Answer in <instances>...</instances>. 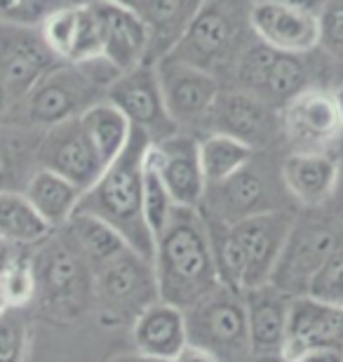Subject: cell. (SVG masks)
Listing matches in <instances>:
<instances>
[{"mask_svg": "<svg viewBox=\"0 0 343 362\" xmlns=\"http://www.w3.org/2000/svg\"><path fill=\"white\" fill-rule=\"evenodd\" d=\"M153 271L160 299L184 310L221 287L207 219L200 209L177 205L170 223L156 238Z\"/></svg>", "mask_w": 343, "mask_h": 362, "instance_id": "obj_1", "label": "cell"}, {"mask_svg": "<svg viewBox=\"0 0 343 362\" xmlns=\"http://www.w3.org/2000/svg\"><path fill=\"white\" fill-rule=\"evenodd\" d=\"M151 144L149 134L132 127L125 151L83 193L78 212L108 223L129 247L153 262L156 238L144 216V160Z\"/></svg>", "mask_w": 343, "mask_h": 362, "instance_id": "obj_2", "label": "cell"}, {"mask_svg": "<svg viewBox=\"0 0 343 362\" xmlns=\"http://www.w3.org/2000/svg\"><path fill=\"white\" fill-rule=\"evenodd\" d=\"M118 76L106 59L59 62L33 85L7 118L17 120L19 127L35 129L78 118L92 104L106 99L108 88Z\"/></svg>", "mask_w": 343, "mask_h": 362, "instance_id": "obj_3", "label": "cell"}, {"mask_svg": "<svg viewBox=\"0 0 343 362\" xmlns=\"http://www.w3.org/2000/svg\"><path fill=\"white\" fill-rule=\"evenodd\" d=\"M35 299L42 320L54 325L78 322L94 310V271L62 230L31 252Z\"/></svg>", "mask_w": 343, "mask_h": 362, "instance_id": "obj_4", "label": "cell"}, {"mask_svg": "<svg viewBox=\"0 0 343 362\" xmlns=\"http://www.w3.org/2000/svg\"><path fill=\"white\" fill-rule=\"evenodd\" d=\"M158 299L153 262L132 247L94 271V313L104 327H132L136 315Z\"/></svg>", "mask_w": 343, "mask_h": 362, "instance_id": "obj_5", "label": "cell"}, {"mask_svg": "<svg viewBox=\"0 0 343 362\" xmlns=\"http://www.w3.org/2000/svg\"><path fill=\"white\" fill-rule=\"evenodd\" d=\"M184 313L188 341L211 351L221 362H243L252 353L243 292L221 285Z\"/></svg>", "mask_w": 343, "mask_h": 362, "instance_id": "obj_6", "label": "cell"}, {"mask_svg": "<svg viewBox=\"0 0 343 362\" xmlns=\"http://www.w3.org/2000/svg\"><path fill=\"white\" fill-rule=\"evenodd\" d=\"M341 243L343 221L332 216H296L271 282L291 296L308 294L315 273Z\"/></svg>", "mask_w": 343, "mask_h": 362, "instance_id": "obj_7", "label": "cell"}, {"mask_svg": "<svg viewBox=\"0 0 343 362\" xmlns=\"http://www.w3.org/2000/svg\"><path fill=\"white\" fill-rule=\"evenodd\" d=\"M243 12L238 0H205L170 54L205 69L243 52Z\"/></svg>", "mask_w": 343, "mask_h": 362, "instance_id": "obj_8", "label": "cell"}, {"mask_svg": "<svg viewBox=\"0 0 343 362\" xmlns=\"http://www.w3.org/2000/svg\"><path fill=\"white\" fill-rule=\"evenodd\" d=\"M280 127L296 153H337L343 141V118L337 94L308 85L280 108Z\"/></svg>", "mask_w": 343, "mask_h": 362, "instance_id": "obj_9", "label": "cell"}, {"mask_svg": "<svg viewBox=\"0 0 343 362\" xmlns=\"http://www.w3.org/2000/svg\"><path fill=\"white\" fill-rule=\"evenodd\" d=\"M59 62L42 40L40 26L0 21V120H7L14 106Z\"/></svg>", "mask_w": 343, "mask_h": 362, "instance_id": "obj_10", "label": "cell"}, {"mask_svg": "<svg viewBox=\"0 0 343 362\" xmlns=\"http://www.w3.org/2000/svg\"><path fill=\"white\" fill-rule=\"evenodd\" d=\"M306 54L277 52L266 42L254 40L238 57V81L245 92L257 94L275 108L310 85V66Z\"/></svg>", "mask_w": 343, "mask_h": 362, "instance_id": "obj_11", "label": "cell"}, {"mask_svg": "<svg viewBox=\"0 0 343 362\" xmlns=\"http://www.w3.org/2000/svg\"><path fill=\"white\" fill-rule=\"evenodd\" d=\"M106 99L127 115L132 127L149 134L151 141H163L179 132V125L167 111L156 64L146 62L120 74L108 88Z\"/></svg>", "mask_w": 343, "mask_h": 362, "instance_id": "obj_12", "label": "cell"}, {"mask_svg": "<svg viewBox=\"0 0 343 362\" xmlns=\"http://www.w3.org/2000/svg\"><path fill=\"white\" fill-rule=\"evenodd\" d=\"M294 221L296 214L289 209H271L228 223L245 262V289L271 282Z\"/></svg>", "mask_w": 343, "mask_h": 362, "instance_id": "obj_13", "label": "cell"}, {"mask_svg": "<svg viewBox=\"0 0 343 362\" xmlns=\"http://www.w3.org/2000/svg\"><path fill=\"white\" fill-rule=\"evenodd\" d=\"M153 64H156V74L172 120L179 127L202 125L221 92L214 74L177 59L174 54L160 57Z\"/></svg>", "mask_w": 343, "mask_h": 362, "instance_id": "obj_14", "label": "cell"}, {"mask_svg": "<svg viewBox=\"0 0 343 362\" xmlns=\"http://www.w3.org/2000/svg\"><path fill=\"white\" fill-rule=\"evenodd\" d=\"M254 158L233 177L207 186L205 200L200 207L202 214L223 223H236L252 214L284 209L277 202V191L268 170L261 168Z\"/></svg>", "mask_w": 343, "mask_h": 362, "instance_id": "obj_15", "label": "cell"}, {"mask_svg": "<svg viewBox=\"0 0 343 362\" xmlns=\"http://www.w3.org/2000/svg\"><path fill=\"white\" fill-rule=\"evenodd\" d=\"M209 132H221L250 144L252 148H266L282 134L280 108L245 90L219 92V97L202 122Z\"/></svg>", "mask_w": 343, "mask_h": 362, "instance_id": "obj_16", "label": "cell"}, {"mask_svg": "<svg viewBox=\"0 0 343 362\" xmlns=\"http://www.w3.org/2000/svg\"><path fill=\"white\" fill-rule=\"evenodd\" d=\"M35 163H38V168L66 177L83 193L106 170L92 141L87 139L80 115L42 129L38 148H35Z\"/></svg>", "mask_w": 343, "mask_h": 362, "instance_id": "obj_17", "label": "cell"}, {"mask_svg": "<svg viewBox=\"0 0 343 362\" xmlns=\"http://www.w3.org/2000/svg\"><path fill=\"white\" fill-rule=\"evenodd\" d=\"M90 3L101 26V59H106L118 74L149 62L151 28L141 14L108 0H90Z\"/></svg>", "mask_w": 343, "mask_h": 362, "instance_id": "obj_18", "label": "cell"}, {"mask_svg": "<svg viewBox=\"0 0 343 362\" xmlns=\"http://www.w3.org/2000/svg\"><path fill=\"white\" fill-rule=\"evenodd\" d=\"M151 158L174 202L179 207L200 209L207 193V179L202 172L198 139L177 132L163 141H153Z\"/></svg>", "mask_w": 343, "mask_h": 362, "instance_id": "obj_19", "label": "cell"}, {"mask_svg": "<svg viewBox=\"0 0 343 362\" xmlns=\"http://www.w3.org/2000/svg\"><path fill=\"white\" fill-rule=\"evenodd\" d=\"M343 351V303L315 299L310 294L294 296L289 310L284 358L296 360L310 349Z\"/></svg>", "mask_w": 343, "mask_h": 362, "instance_id": "obj_20", "label": "cell"}, {"mask_svg": "<svg viewBox=\"0 0 343 362\" xmlns=\"http://www.w3.org/2000/svg\"><path fill=\"white\" fill-rule=\"evenodd\" d=\"M250 28L254 38L277 52L310 54L320 47L318 17L310 12L254 0L250 5Z\"/></svg>", "mask_w": 343, "mask_h": 362, "instance_id": "obj_21", "label": "cell"}, {"mask_svg": "<svg viewBox=\"0 0 343 362\" xmlns=\"http://www.w3.org/2000/svg\"><path fill=\"white\" fill-rule=\"evenodd\" d=\"M284 191L296 205L320 209L334 198L341 181V163L337 153H291L280 163Z\"/></svg>", "mask_w": 343, "mask_h": 362, "instance_id": "obj_22", "label": "cell"}, {"mask_svg": "<svg viewBox=\"0 0 343 362\" xmlns=\"http://www.w3.org/2000/svg\"><path fill=\"white\" fill-rule=\"evenodd\" d=\"M243 296L247 308V325H250L252 353H284L289 310L294 296L282 292L273 282L245 289Z\"/></svg>", "mask_w": 343, "mask_h": 362, "instance_id": "obj_23", "label": "cell"}, {"mask_svg": "<svg viewBox=\"0 0 343 362\" xmlns=\"http://www.w3.org/2000/svg\"><path fill=\"white\" fill-rule=\"evenodd\" d=\"M132 341L136 353L153 360H172L188 344V327L184 308L170 301H153L132 322Z\"/></svg>", "mask_w": 343, "mask_h": 362, "instance_id": "obj_24", "label": "cell"}, {"mask_svg": "<svg viewBox=\"0 0 343 362\" xmlns=\"http://www.w3.org/2000/svg\"><path fill=\"white\" fill-rule=\"evenodd\" d=\"M24 193L52 230L62 228L78 212L80 198H83V191L73 181L45 168H35L31 172Z\"/></svg>", "mask_w": 343, "mask_h": 362, "instance_id": "obj_25", "label": "cell"}, {"mask_svg": "<svg viewBox=\"0 0 343 362\" xmlns=\"http://www.w3.org/2000/svg\"><path fill=\"white\" fill-rule=\"evenodd\" d=\"M80 122H83L87 139L92 141V146L97 151L99 160L104 163V168H108L125 151L129 136H132V122L108 99H101L97 104H92L80 115Z\"/></svg>", "mask_w": 343, "mask_h": 362, "instance_id": "obj_26", "label": "cell"}, {"mask_svg": "<svg viewBox=\"0 0 343 362\" xmlns=\"http://www.w3.org/2000/svg\"><path fill=\"white\" fill-rule=\"evenodd\" d=\"M57 230H62L76 245V250L85 257V262L90 264L92 271H97L99 266L111 262L113 257H118L120 252L129 247L118 230H113L108 223L85 212H76Z\"/></svg>", "mask_w": 343, "mask_h": 362, "instance_id": "obj_27", "label": "cell"}, {"mask_svg": "<svg viewBox=\"0 0 343 362\" xmlns=\"http://www.w3.org/2000/svg\"><path fill=\"white\" fill-rule=\"evenodd\" d=\"M54 230L35 212L24 191H0V238L14 247H35Z\"/></svg>", "mask_w": 343, "mask_h": 362, "instance_id": "obj_28", "label": "cell"}, {"mask_svg": "<svg viewBox=\"0 0 343 362\" xmlns=\"http://www.w3.org/2000/svg\"><path fill=\"white\" fill-rule=\"evenodd\" d=\"M198 151L207 186L233 177L257 156V148H252L250 144L221 132H209L207 136L198 139Z\"/></svg>", "mask_w": 343, "mask_h": 362, "instance_id": "obj_29", "label": "cell"}, {"mask_svg": "<svg viewBox=\"0 0 343 362\" xmlns=\"http://www.w3.org/2000/svg\"><path fill=\"white\" fill-rule=\"evenodd\" d=\"M177 202L167 191L163 177L156 168L151 158V146L146 151V160H144V216L149 223L153 238H158L165 230V226L170 223Z\"/></svg>", "mask_w": 343, "mask_h": 362, "instance_id": "obj_30", "label": "cell"}, {"mask_svg": "<svg viewBox=\"0 0 343 362\" xmlns=\"http://www.w3.org/2000/svg\"><path fill=\"white\" fill-rule=\"evenodd\" d=\"M28 139L0 129V191H21L14 186V179L24 177L28 181L31 172L38 168L35 148L31 151Z\"/></svg>", "mask_w": 343, "mask_h": 362, "instance_id": "obj_31", "label": "cell"}, {"mask_svg": "<svg viewBox=\"0 0 343 362\" xmlns=\"http://www.w3.org/2000/svg\"><path fill=\"white\" fill-rule=\"evenodd\" d=\"M78 28H80V5L69 3L59 7V10H54L42 21L40 33H42L45 45L52 49L57 59L71 62L73 52H76Z\"/></svg>", "mask_w": 343, "mask_h": 362, "instance_id": "obj_32", "label": "cell"}, {"mask_svg": "<svg viewBox=\"0 0 343 362\" xmlns=\"http://www.w3.org/2000/svg\"><path fill=\"white\" fill-rule=\"evenodd\" d=\"M0 292L10 308H28L35 299V273L31 255L17 252L7 269L0 275Z\"/></svg>", "mask_w": 343, "mask_h": 362, "instance_id": "obj_33", "label": "cell"}, {"mask_svg": "<svg viewBox=\"0 0 343 362\" xmlns=\"http://www.w3.org/2000/svg\"><path fill=\"white\" fill-rule=\"evenodd\" d=\"M28 320L24 308H10L0 315V362H24L28 351Z\"/></svg>", "mask_w": 343, "mask_h": 362, "instance_id": "obj_34", "label": "cell"}, {"mask_svg": "<svg viewBox=\"0 0 343 362\" xmlns=\"http://www.w3.org/2000/svg\"><path fill=\"white\" fill-rule=\"evenodd\" d=\"M66 0H0V21L17 26H40Z\"/></svg>", "mask_w": 343, "mask_h": 362, "instance_id": "obj_35", "label": "cell"}, {"mask_svg": "<svg viewBox=\"0 0 343 362\" xmlns=\"http://www.w3.org/2000/svg\"><path fill=\"white\" fill-rule=\"evenodd\" d=\"M308 294L322 301L343 303V243L332 252L322 269L315 273Z\"/></svg>", "mask_w": 343, "mask_h": 362, "instance_id": "obj_36", "label": "cell"}, {"mask_svg": "<svg viewBox=\"0 0 343 362\" xmlns=\"http://www.w3.org/2000/svg\"><path fill=\"white\" fill-rule=\"evenodd\" d=\"M320 47L327 54L343 59V0H325L318 12Z\"/></svg>", "mask_w": 343, "mask_h": 362, "instance_id": "obj_37", "label": "cell"}, {"mask_svg": "<svg viewBox=\"0 0 343 362\" xmlns=\"http://www.w3.org/2000/svg\"><path fill=\"white\" fill-rule=\"evenodd\" d=\"M101 59V26L92 3L80 5V28L76 40V52L71 62H92Z\"/></svg>", "mask_w": 343, "mask_h": 362, "instance_id": "obj_38", "label": "cell"}, {"mask_svg": "<svg viewBox=\"0 0 343 362\" xmlns=\"http://www.w3.org/2000/svg\"><path fill=\"white\" fill-rule=\"evenodd\" d=\"M167 362H221V360H219L211 351L188 341L184 349L177 353V356H174L172 360H167Z\"/></svg>", "mask_w": 343, "mask_h": 362, "instance_id": "obj_39", "label": "cell"}, {"mask_svg": "<svg viewBox=\"0 0 343 362\" xmlns=\"http://www.w3.org/2000/svg\"><path fill=\"white\" fill-rule=\"evenodd\" d=\"M301 362H343V351L341 349H330V346H322V349H310L306 351L301 358H296Z\"/></svg>", "mask_w": 343, "mask_h": 362, "instance_id": "obj_40", "label": "cell"}, {"mask_svg": "<svg viewBox=\"0 0 343 362\" xmlns=\"http://www.w3.org/2000/svg\"><path fill=\"white\" fill-rule=\"evenodd\" d=\"M264 3H275V5H284L291 7V10H301V12H310L318 17V12L322 10L325 0H264Z\"/></svg>", "mask_w": 343, "mask_h": 362, "instance_id": "obj_41", "label": "cell"}, {"mask_svg": "<svg viewBox=\"0 0 343 362\" xmlns=\"http://www.w3.org/2000/svg\"><path fill=\"white\" fill-rule=\"evenodd\" d=\"M21 247H14L12 243H7V240H3L0 238V275H3V271L7 269V264L12 262L14 259V255H17Z\"/></svg>", "mask_w": 343, "mask_h": 362, "instance_id": "obj_42", "label": "cell"}, {"mask_svg": "<svg viewBox=\"0 0 343 362\" xmlns=\"http://www.w3.org/2000/svg\"><path fill=\"white\" fill-rule=\"evenodd\" d=\"M243 362H289L284 353H250Z\"/></svg>", "mask_w": 343, "mask_h": 362, "instance_id": "obj_43", "label": "cell"}, {"mask_svg": "<svg viewBox=\"0 0 343 362\" xmlns=\"http://www.w3.org/2000/svg\"><path fill=\"white\" fill-rule=\"evenodd\" d=\"M111 362H163V360H153V358L141 356V353H136V356H120V358H113Z\"/></svg>", "mask_w": 343, "mask_h": 362, "instance_id": "obj_44", "label": "cell"}, {"mask_svg": "<svg viewBox=\"0 0 343 362\" xmlns=\"http://www.w3.org/2000/svg\"><path fill=\"white\" fill-rule=\"evenodd\" d=\"M108 3H115V5L129 7V10H139V0H108Z\"/></svg>", "mask_w": 343, "mask_h": 362, "instance_id": "obj_45", "label": "cell"}, {"mask_svg": "<svg viewBox=\"0 0 343 362\" xmlns=\"http://www.w3.org/2000/svg\"><path fill=\"white\" fill-rule=\"evenodd\" d=\"M334 94H337V101H339V108H341V118H343V83L339 85L337 90H334Z\"/></svg>", "mask_w": 343, "mask_h": 362, "instance_id": "obj_46", "label": "cell"}, {"mask_svg": "<svg viewBox=\"0 0 343 362\" xmlns=\"http://www.w3.org/2000/svg\"><path fill=\"white\" fill-rule=\"evenodd\" d=\"M5 310H10V306H7V301H5V296H3V292H0V315L5 313Z\"/></svg>", "mask_w": 343, "mask_h": 362, "instance_id": "obj_47", "label": "cell"}, {"mask_svg": "<svg viewBox=\"0 0 343 362\" xmlns=\"http://www.w3.org/2000/svg\"><path fill=\"white\" fill-rule=\"evenodd\" d=\"M339 163H341V179H343V141H341V146H339Z\"/></svg>", "mask_w": 343, "mask_h": 362, "instance_id": "obj_48", "label": "cell"}, {"mask_svg": "<svg viewBox=\"0 0 343 362\" xmlns=\"http://www.w3.org/2000/svg\"><path fill=\"white\" fill-rule=\"evenodd\" d=\"M289 362H301V360H289Z\"/></svg>", "mask_w": 343, "mask_h": 362, "instance_id": "obj_49", "label": "cell"}, {"mask_svg": "<svg viewBox=\"0 0 343 362\" xmlns=\"http://www.w3.org/2000/svg\"><path fill=\"white\" fill-rule=\"evenodd\" d=\"M66 3H73V0H66Z\"/></svg>", "mask_w": 343, "mask_h": 362, "instance_id": "obj_50", "label": "cell"}]
</instances>
